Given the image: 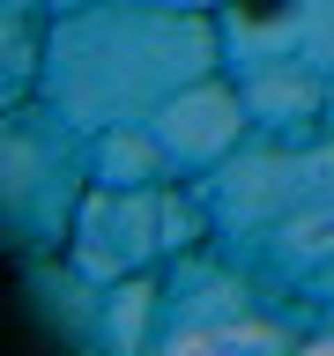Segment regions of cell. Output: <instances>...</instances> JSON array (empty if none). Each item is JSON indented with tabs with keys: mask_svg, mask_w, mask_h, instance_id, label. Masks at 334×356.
I'll return each instance as SVG.
<instances>
[{
	"mask_svg": "<svg viewBox=\"0 0 334 356\" xmlns=\"http://www.w3.org/2000/svg\"><path fill=\"white\" fill-rule=\"evenodd\" d=\"M8 349H15V356H22V349H67L60 334L38 319V297L22 289V267H15V260H8Z\"/></svg>",
	"mask_w": 334,
	"mask_h": 356,
	"instance_id": "obj_1",
	"label": "cell"
},
{
	"mask_svg": "<svg viewBox=\"0 0 334 356\" xmlns=\"http://www.w3.org/2000/svg\"><path fill=\"white\" fill-rule=\"evenodd\" d=\"M245 15H283V0H238Z\"/></svg>",
	"mask_w": 334,
	"mask_h": 356,
	"instance_id": "obj_2",
	"label": "cell"
}]
</instances>
